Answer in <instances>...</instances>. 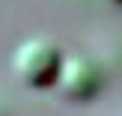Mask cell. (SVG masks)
Instances as JSON below:
<instances>
[{"instance_id": "6da1fadb", "label": "cell", "mask_w": 122, "mask_h": 116, "mask_svg": "<svg viewBox=\"0 0 122 116\" xmlns=\"http://www.w3.org/2000/svg\"><path fill=\"white\" fill-rule=\"evenodd\" d=\"M60 63H63V51L57 42L48 36H30L12 51V75L30 89H48L57 81Z\"/></svg>"}, {"instance_id": "7a4b0ae2", "label": "cell", "mask_w": 122, "mask_h": 116, "mask_svg": "<svg viewBox=\"0 0 122 116\" xmlns=\"http://www.w3.org/2000/svg\"><path fill=\"white\" fill-rule=\"evenodd\" d=\"M104 86V69L95 63L86 54H63V63H60L57 81H54V89L63 95L66 101H92L95 95Z\"/></svg>"}]
</instances>
